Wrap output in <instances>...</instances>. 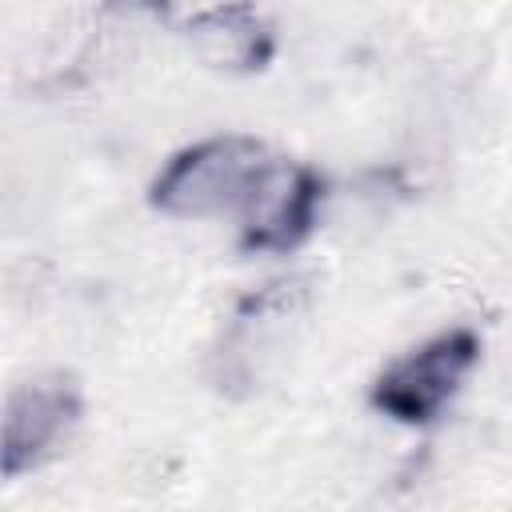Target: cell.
Instances as JSON below:
<instances>
[{"mask_svg":"<svg viewBox=\"0 0 512 512\" xmlns=\"http://www.w3.org/2000/svg\"><path fill=\"white\" fill-rule=\"evenodd\" d=\"M80 420V392L64 376H36L4 404V476L16 480L52 460Z\"/></svg>","mask_w":512,"mask_h":512,"instance_id":"cell-4","label":"cell"},{"mask_svg":"<svg viewBox=\"0 0 512 512\" xmlns=\"http://www.w3.org/2000/svg\"><path fill=\"white\" fill-rule=\"evenodd\" d=\"M184 36L192 48L216 64V68H260L272 52V28L268 20L248 8V4H228V8H204L184 20Z\"/></svg>","mask_w":512,"mask_h":512,"instance_id":"cell-6","label":"cell"},{"mask_svg":"<svg viewBox=\"0 0 512 512\" xmlns=\"http://www.w3.org/2000/svg\"><path fill=\"white\" fill-rule=\"evenodd\" d=\"M300 308H304V292L296 280H280V284H268L264 292L248 296L216 352L220 388L256 384L264 376L268 360L276 356V348L288 340V324L300 316Z\"/></svg>","mask_w":512,"mask_h":512,"instance_id":"cell-5","label":"cell"},{"mask_svg":"<svg viewBox=\"0 0 512 512\" xmlns=\"http://www.w3.org/2000/svg\"><path fill=\"white\" fill-rule=\"evenodd\" d=\"M272 164V152L256 136H208L176 152L148 188L156 212L176 220H208V216H236Z\"/></svg>","mask_w":512,"mask_h":512,"instance_id":"cell-1","label":"cell"},{"mask_svg":"<svg viewBox=\"0 0 512 512\" xmlns=\"http://www.w3.org/2000/svg\"><path fill=\"white\" fill-rule=\"evenodd\" d=\"M480 360L472 328H448L396 356L372 384V404L400 424H432L464 388Z\"/></svg>","mask_w":512,"mask_h":512,"instance_id":"cell-2","label":"cell"},{"mask_svg":"<svg viewBox=\"0 0 512 512\" xmlns=\"http://www.w3.org/2000/svg\"><path fill=\"white\" fill-rule=\"evenodd\" d=\"M324 180L296 160H276L264 168L244 208L236 212L244 252H292L316 224Z\"/></svg>","mask_w":512,"mask_h":512,"instance_id":"cell-3","label":"cell"}]
</instances>
